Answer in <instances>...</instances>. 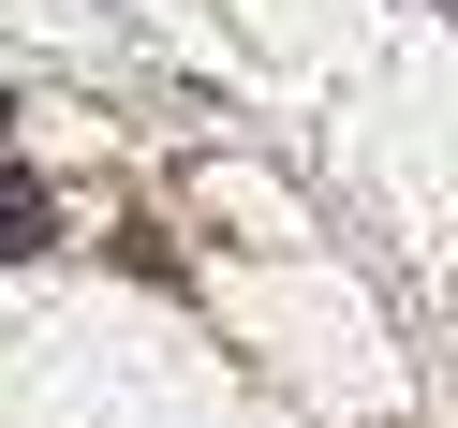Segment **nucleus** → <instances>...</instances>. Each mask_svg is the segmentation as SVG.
Returning <instances> with one entry per match:
<instances>
[{
	"instance_id": "1",
	"label": "nucleus",
	"mask_w": 458,
	"mask_h": 428,
	"mask_svg": "<svg viewBox=\"0 0 458 428\" xmlns=\"http://www.w3.org/2000/svg\"><path fill=\"white\" fill-rule=\"evenodd\" d=\"M45 237H60V207H45V178H0V266H30Z\"/></svg>"
}]
</instances>
